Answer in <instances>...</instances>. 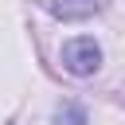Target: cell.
<instances>
[{
  "label": "cell",
  "instance_id": "obj_2",
  "mask_svg": "<svg viewBox=\"0 0 125 125\" xmlns=\"http://www.w3.org/2000/svg\"><path fill=\"white\" fill-rule=\"evenodd\" d=\"M105 0H51V12L59 20H90L94 12H102Z\"/></svg>",
  "mask_w": 125,
  "mask_h": 125
},
{
  "label": "cell",
  "instance_id": "obj_1",
  "mask_svg": "<svg viewBox=\"0 0 125 125\" xmlns=\"http://www.w3.org/2000/svg\"><path fill=\"white\" fill-rule=\"evenodd\" d=\"M102 66V47L90 35H74L62 43V70H70L74 78H90Z\"/></svg>",
  "mask_w": 125,
  "mask_h": 125
}]
</instances>
